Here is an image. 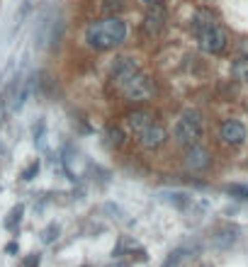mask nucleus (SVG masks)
<instances>
[{
    "mask_svg": "<svg viewBox=\"0 0 248 267\" xmlns=\"http://www.w3.org/2000/svg\"><path fill=\"white\" fill-rule=\"evenodd\" d=\"M127 37V25L122 22L120 17H107L102 22H95L85 29V42L92 46V49H115L117 44H122Z\"/></svg>",
    "mask_w": 248,
    "mask_h": 267,
    "instance_id": "obj_1",
    "label": "nucleus"
},
{
    "mask_svg": "<svg viewBox=\"0 0 248 267\" xmlns=\"http://www.w3.org/2000/svg\"><path fill=\"white\" fill-rule=\"evenodd\" d=\"M204 129H202V114L197 110H185L180 121L175 124L173 129V136L175 141L180 143V146H195V143H200V138H202Z\"/></svg>",
    "mask_w": 248,
    "mask_h": 267,
    "instance_id": "obj_2",
    "label": "nucleus"
},
{
    "mask_svg": "<svg viewBox=\"0 0 248 267\" xmlns=\"http://www.w3.org/2000/svg\"><path fill=\"white\" fill-rule=\"evenodd\" d=\"M120 90L127 95L129 100H134V102H141V100H148L151 95H154V83L148 80L144 73H134L129 80H124V83L120 85Z\"/></svg>",
    "mask_w": 248,
    "mask_h": 267,
    "instance_id": "obj_3",
    "label": "nucleus"
},
{
    "mask_svg": "<svg viewBox=\"0 0 248 267\" xmlns=\"http://www.w3.org/2000/svg\"><path fill=\"white\" fill-rule=\"evenodd\" d=\"M197 42H200V49L207 54H221L226 49V32L219 25H212L197 34Z\"/></svg>",
    "mask_w": 248,
    "mask_h": 267,
    "instance_id": "obj_4",
    "label": "nucleus"
},
{
    "mask_svg": "<svg viewBox=\"0 0 248 267\" xmlns=\"http://www.w3.org/2000/svg\"><path fill=\"white\" fill-rule=\"evenodd\" d=\"M185 166H187V170H193V173H202V170H207L212 166V153L204 146L195 143L185 153Z\"/></svg>",
    "mask_w": 248,
    "mask_h": 267,
    "instance_id": "obj_5",
    "label": "nucleus"
},
{
    "mask_svg": "<svg viewBox=\"0 0 248 267\" xmlns=\"http://www.w3.org/2000/svg\"><path fill=\"white\" fill-rule=\"evenodd\" d=\"M165 138H168V131H165L161 124H154V121L139 131V143H141L144 148H158V146H163Z\"/></svg>",
    "mask_w": 248,
    "mask_h": 267,
    "instance_id": "obj_6",
    "label": "nucleus"
},
{
    "mask_svg": "<svg viewBox=\"0 0 248 267\" xmlns=\"http://www.w3.org/2000/svg\"><path fill=\"white\" fill-rule=\"evenodd\" d=\"M165 27V10L161 5H151V10L146 12V17H144V29H146L148 37H158Z\"/></svg>",
    "mask_w": 248,
    "mask_h": 267,
    "instance_id": "obj_7",
    "label": "nucleus"
},
{
    "mask_svg": "<svg viewBox=\"0 0 248 267\" xmlns=\"http://www.w3.org/2000/svg\"><path fill=\"white\" fill-rule=\"evenodd\" d=\"M139 68H137V64L131 61V58H127V56H122V58H117L115 61V66H112V78H115V85L120 88L124 80H129L131 75L137 73Z\"/></svg>",
    "mask_w": 248,
    "mask_h": 267,
    "instance_id": "obj_8",
    "label": "nucleus"
},
{
    "mask_svg": "<svg viewBox=\"0 0 248 267\" xmlns=\"http://www.w3.org/2000/svg\"><path fill=\"white\" fill-rule=\"evenodd\" d=\"M221 138L226 143H231V146H236V143H241L246 138V127L236 119H226L221 124Z\"/></svg>",
    "mask_w": 248,
    "mask_h": 267,
    "instance_id": "obj_9",
    "label": "nucleus"
},
{
    "mask_svg": "<svg viewBox=\"0 0 248 267\" xmlns=\"http://www.w3.org/2000/svg\"><path fill=\"white\" fill-rule=\"evenodd\" d=\"M214 25V17H212V12L209 10H197L193 15V29L200 34L202 29H207V27H212Z\"/></svg>",
    "mask_w": 248,
    "mask_h": 267,
    "instance_id": "obj_10",
    "label": "nucleus"
},
{
    "mask_svg": "<svg viewBox=\"0 0 248 267\" xmlns=\"http://www.w3.org/2000/svg\"><path fill=\"white\" fill-rule=\"evenodd\" d=\"M161 199L168 204H173V207H178V209H185V207L190 204V197L185 192H161Z\"/></svg>",
    "mask_w": 248,
    "mask_h": 267,
    "instance_id": "obj_11",
    "label": "nucleus"
},
{
    "mask_svg": "<svg viewBox=\"0 0 248 267\" xmlns=\"http://www.w3.org/2000/svg\"><path fill=\"white\" fill-rule=\"evenodd\" d=\"M148 124H151V114L148 112H134V114H129V127L137 131V134L144 127H148Z\"/></svg>",
    "mask_w": 248,
    "mask_h": 267,
    "instance_id": "obj_12",
    "label": "nucleus"
},
{
    "mask_svg": "<svg viewBox=\"0 0 248 267\" xmlns=\"http://www.w3.org/2000/svg\"><path fill=\"white\" fill-rule=\"evenodd\" d=\"M22 212H25V207L22 204H17L12 212L8 214V219H5V229L8 231H15L20 226V221H22Z\"/></svg>",
    "mask_w": 248,
    "mask_h": 267,
    "instance_id": "obj_13",
    "label": "nucleus"
},
{
    "mask_svg": "<svg viewBox=\"0 0 248 267\" xmlns=\"http://www.w3.org/2000/svg\"><path fill=\"white\" fill-rule=\"evenodd\" d=\"M185 258H187V250H173V253H170V258L165 260L163 267H178Z\"/></svg>",
    "mask_w": 248,
    "mask_h": 267,
    "instance_id": "obj_14",
    "label": "nucleus"
},
{
    "mask_svg": "<svg viewBox=\"0 0 248 267\" xmlns=\"http://www.w3.org/2000/svg\"><path fill=\"white\" fill-rule=\"evenodd\" d=\"M107 136H110V143L115 148H120L122 143H124V131H122L120 127H112V129L107 131Z\"/></svg>",
    "mask_w": 248,
    "mask_h": 267,
    "instance_id": "obj_15",
    "label": "nucleus"
},
{
    "mask_svg": "<svg viewBox=\"0 0 248 267\" xmlns=\"http://www.w3.org/2000/svg\"><path fill=\"white\" fill-rule=\"evenodd\" d=\"M234 71H236V75H239L243 83H248V58L243 56L241 61H236V66H234Z\"/></svg>",
    "mask_w": 248,
    "mask_h": 267,
    "instance_id": "obj_16",
    "label": "nucleus"
},
{
    "mask_svg": "<svg viewBox=\"0 0 248 267\" xmlns=\"http://www.w3.org/2000/svg\"><path fill=\"white\" fill-rule=\"evenodd\" d=\"M56 238H59V226H56V223H51V226H46V229L42 231V240H44V243H54Z\"/></svg>",
    "mask_w": 248,
    "mask_h": 267,
    "instance_id": "obj_17",
    "label": "nucleus"
},
{
    "mask_svg": "<svg viewBox=\"0 0 248 267\" xmlns=\"http://www.w3.org/2000/svg\"><path fill=\"white\" fill-rule=\"evenodd\" d=\"M226 192L234 194V197H241V199H248V184H229Z\"/></svg>",
    "mask_w": 248,
    "mask_h": 267,
    "instance_id": "obj_18",
    "label": "nucleus"
},
{
    "mask_svg": "<svg viewBox=\"0 0 248 267\" xmlns=\"http://www.w3.org/2000/svg\"><path fill=\"white\" fill-rule=\"evenodd\" d=\"M124 8V0H105V10L107 12H115V10Z\"/></svg>",
    "mask_w": 248,
    "mask_h": 267,
    "instance_id": "obj_19",
    "label": "nucleus"
},
{
    "mask_svg": "<svg viewBox=\"0 0 248 267\" xmlns=\"http://www.w3.org/2000/svg\"><path fill=\"white\" fill-rule=\"evenodd\" d=\"M37 173H39V163H37V160H34V163H32V166H29L27 170L22 173V180H32V177L37 175Z\"/></svg>",
    "mask_w": 248,
    "mask_h": 267,
    "instance_id": "obj_20",
    "label": "nucleus"
},
{
    "mask_svg": "<svg viewBox=\"0 0 248 267\" xmlns=\"http://www.w3.org/2000/svg\"><path fill=\"white\" fill-rule=\"evenodd\" d=\"M39 260L42 258H39L37 253H32V255H27V258L22 260V267H39Z\"/></svg>",
    "mask_w": 248,
    "mask_h": 267,
    "instance_id": "obj_21",
    "label": "nucleus"
},
{
    "mask_svg": "<svg viewBox=\"0 0 248 267\" xmlns=\"http://www.w3.org/2000/svg\"><path fill=\"white\" fill-rule=\"evenodd\" d=\"M239 51H241V54H243V56H246V58H248V39H243V42H241V44H239Z\"/></svg>",
    "mask_w": 248,
    "mask_h": 267,
    "instance_id": "obj_22",
    "label": "nucleus"
},
{
    "mask_svg": "<svg viewBox=\"0 0 248 267\" xmlns=\"http://www.w3.org/2000/svg\"><path fill=\"white\" fill-rule=\"evenodd\" d=\"M144 3H148V5H156V3H161V0H144Z\"/></svg>",
    "mask_w": 248,
    "mask_h": 267,
    "instance_id": "obj_23",
    "label": "nucleus"
}]
</instances>
